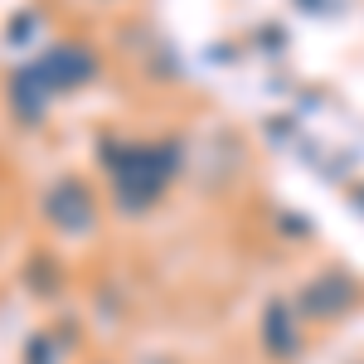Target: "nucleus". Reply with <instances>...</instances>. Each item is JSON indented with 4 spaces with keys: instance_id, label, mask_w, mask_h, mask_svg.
<instances>
[{
    "instance_id": "nucleus-1",
    "label": "nucleus",
    "mask_w": 364,
    "mask_h": 364,
    "mask_svg": "<svg viewBox=\"0 0 364 364\" xmlns=\"http://www.w3.org/2000/svg\"><path fill=\"white\" fill-rule=\"evenodd\" d=\"M102 161L112 170L117 204L136 214V209L161 199V190L170 185V175L180 166V151H175V141H166V146H122V151H107Z\"/></svg>"
},
{
    "instance_id": "nucleus-2",
    "label": "nucleus",
    "mask_w": 364,
    "mask_h": 364,
    "mask_svg": "<svg viewBox=\"0 0 364 364\" xmlns=\"http://www.w3.org/2000/svg\"><path fill=\"white\" fill-rule=\"evenodd\" d=\"M44 219L58 233H87V228L97 224V204L87 195V185H78V180H54L49 195H44Z\"/></svg>"
},
{
    "instance_id": "nucleus-3",
    "label": "nucleus",
    "mask_w": 364,
    "mask_h": 364,
    "mask_svg": "<svg viewBox=\"0 0 364 364\" xmlns=\"http://www.w3.org/2000/svg\"><path fill=\"white\" fill-rule=\"evenodd\" d=\"M355 282L345 277V272H321V277H311L306 287H301V296H296V311L301 316H316V321H336V316H345V311L355 306Z\"/></svg>"
},
{
    "instance_id": "nucleus-4",
    "label": "nucleus",
    "mask_w": 364,
    "mask_h": 364,
    "mask_svg": "<svg viewBox=\"0 0 364 364\" xmlns=\"http://www.w3.org/2000/svg\"><path fill=\"white\" fill-rule=\"evenodd\" d=\"M34 68H39L49 92H63V87L87 83L97 73V58L87 54L83 44H54V49H44V58H34Z\"/></svg>"
},
{
    "instance_id": "nucleus-5",
    "label": "nucleus",
    "mask_w": 364,
    "mask_h": 364,
    "mask_svg": "<svg viewBox=\"0 0 364 364\" xmlns=\"http://www.w3.org/2000/svg\"><path fill=\"white\" fill-rule=\"evenodd\" d=\"M10 107H15L20 122H44V112H49V87H44L34 63H20L10 73Z\"/></svg>"
},
{
    "instance_id": "nucleus-6",
    "label": "nucleus",
    "mask_w": 364,
    "mask_h": 364,
    "mask_svg": "<svg viewBox=\"0 0 364 364\" xmlns=\"http://www.w3.org/2000/svg\"><path fill=\"white\" fill-rule=\"evenodd\" d=\"M291 316H296V306L282 301V296H277V301H267V311H262V345H267V355H277V360H291V355L301 350Z\"/></svg>"
},
{
    "instance_id": "nucleus-7",
    "label": "nucleus",
    "mask_w": 364,
    "mask_h": 364,
    "mask_svg": "<svg viewBox=\"0 0 364 364\" xmlns=\"http://www.w3.org/2000/svg\"><path fill=\"white\" fill-rule=\"evenodd\" d=\"M29 25H34V15H15L10 20V39H29Z\"/></svg>"
}]
</instances>
